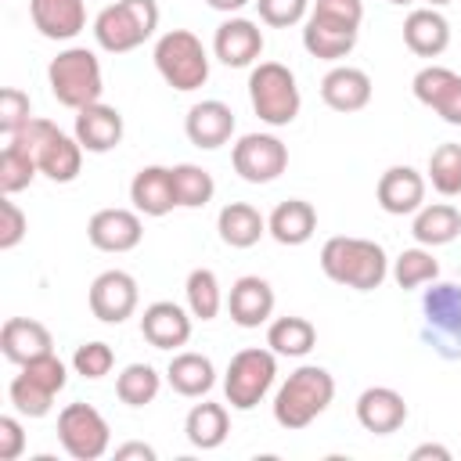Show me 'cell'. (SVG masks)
<instances>
[{
    "instance_id": "60d3db41",
    "label": "cell",
    "mask_w": 461,
    "mask_h": 461,
    "mask_svg": "<svg viewBox=\"0 0 461 461\" xmlns=\"http://www.w3.org/2000/svg\"><path fill=\"white\" fill-rule=\"evenodd\" d=\"M112 367H115V349L108 342H97L94 339V342L76 346V353H72V371L83 375V378H90V382L104 378Z\"/></svg>"
},
{
    "instance_id": "3957f363",
    "label": "cell",
    "mask_w": 461,
    "mask_h": 461,
    "mask_svg": "<svg viewBox=\"0 0 461 461\" xmlns=\"http://www.w3.org/2000/svg\"><path fill=\"white\" fill-rule=\"evenodd\" d=\"M7 144L22 148L25 155L36 158L40 173L54 184H72L83 169V144L76 137H68L65 130H58L50 119H29L18 133L7 137Z\"/></svg>"
},
{
    "instance_id": "ee69618b",
    "label": "cell",
    "mask_w": 461,
    "mask_h": 461,
    "mask_svg": "<svg viewBox=\"0 0 461 461\" xmlns=\"http://www.w3.org/2000/svg\"><path fill=\"white\" fill-rule=\"evenodd\" d=\"M25 230H29L25 212L11 202V194H4V202H0V249H4V252L18 249L22 238H25Z\"/></svg>"
},
{
    "instance_id": "2e32d148",
    "label": "cell",
    "mask_w": 461,
    "mask_h": 461,
    "mask_svg": "<svg viewBox=\"0 0 461 461\" xmlns=\"http://www.w3.org/2000/svg\"><path fill=\"white\" fill-rule=\"evenodd\" d=\"M184 133H187V140L194 148H205V151L223 148L234 137V112H230V104H223L216 97L191 104L187 115H184Z\"/></svg>"
},
{
    "instance_id": "7bdbcfd3",
    "label": "cell",
    "mask_w": 461,
    "mask_h": 461,
    "mask_svg": "<svg viewBox=\"0 0 461 461\" xmlns=\"http://www.w3.org/2000/svg\"><path fill=\"white\" fill-rule=\"evenodd\" d=\"M29 119H32V101H29V94L18 90V86H4V90H0V130H4V137L18 133Z\"/></svg>"
},
{
    "instance_id": "9a60e30c",
    "label": "cell",
    "mask_w": 461,
    "mask_h": 461,
    "mask_svg": "<svg viewBox=\"0 0 461 461\" xmlns=\"http://www.w3.org/2000/svg\"><path fill=\"white\" fill-rule=\"evenodd\" d=\"M212 54L227 68H249L263 54V29L252 18H227L216 25Z\"/></svg>"
},
{
    "instance_id": "44dd1931",
    "label": "cell",
    "mask_w": 461,
    "mask_h": 461,
    "mask_svg": "<svg viewBox=\"0 0 461 461\" xmlns=\"http://www.w3.org/2000/svg\"><path fill=\"white\" fill-rule=\"evenodd\" d=\"M140 335H144L155 349H180V346H187V339H191V310H184L180 303L158 299V303L144 306Z\"/></svg>"
},
{
    "instance_id": "6da1fadb",
    "label": "cell",
    "mask_w": 461,
    "mask_h": 461,
    "mask_svg": "<svg viewBox=\"0 0 461 461\" xmlns=\"http://www.w3.org/2000/svg\"><path fill=\"white\" fill-rule=\"evenodd\" d=\"M321 270L335 285H346L357 292H375L389 274V259H385V249L371 238L335 234L321 245Z\"/></svg>"
},
{
    "instance_id": "cb8c5ba5",
    "label": "cell",
    "mask_w": 461,
    "mask_h": 461,
    "mask_svg": "<svg viewBox=\"0 0 461 461\" xmlns=\"http://www.w3.org/2000/svg\"><path fill=\"white\" fill-rule=\"evenodd\" d=\"M130 202L140 216H166L176 209L173 166H144L130 180Z\"/></svg>"
},
{
    "instance_id": "ab89813d",
    "label": "cell",
    "mask_w": 461,
    "mask_h": 461,
    "mask_svg": "<svg viewBox=\"0 0 461 461\" xmlns=\"http://www.w3.org/2000/svg\"><path fill=\"white\" fill-rule=\"evenodd\" d=\"M36 173H40V166H36L32 155H25V151L14 148V144H4V151H0V191H4V194L25 191V187L36 180Z\"/></svg>"
},
{
    "instance_id": "f907efd6",
    "label": "cell",
    "mask_w": 461,
    "mask_h": 461,
    "mask_svg": "<svg viewBox=\"0 0 461 461\" xmlns=\"http://www.w3.org/2000/svg\"><path fill=\"white\" fill-rule=\"evenodd\" d=\"M429 4H432V7H443V4H450V0H429Z\"/></svg>"
},
{
    "instance_id": "bcb514c9",
    "label": "cell",
    "mask_w": 461,
    "mask_h": 461,
    "mask_svg": "<svg viewBox=\"0 0 461 461\" xmlns=\"http://www.w3.org/2000/svg\"><path fill=\"white\" fill-rule=\"evenodd\" d=\"M310 11H317L324 18H335V22H346V25H357V29L364 22V4L360 0H313Z\"/></svg>"
},
{
    "instance_id": "277c9868",
    "label": "cell",
    "mask_w": 461,
    "mask_h": 461,
    "mask_svg": "<svg viewBox=\"0 0 461 461\" xmlns=\"http://www.w3.org/2000/svg\"><path fill=\"white\" fill-rule=\"evenodd\" d=\"M47 86H50L54 101L65 104V108H72V112L101 101L104 76H101L97 54L86 50V47H65V50H58V58H50V65H47Z\"/></svg>"
},
{
    "instance_id": "7402d4cb",
    "label": "cell",
    "mask_w": 461,
    "mask_h": 461,
    "mask_svg": "<svg viewBox=\"0 0 461 461\" xmlns=\"http://www.w3.org/2000/svg\"><path fill=\"white\" fill-rule=\"evenodd\" d=\"M371 76L364 68H353V65H335L324 79H321V101L331 108V112H360L371 104Z\"/></svg>"
},
{
    "instance_id": "f546056e",
    "label": "cell",
    "mask_w": 461,
    "mask_h": 461,
    "mask_svg": "<svg viewBox=\"0 0 461 461\" xmlns=\"http://www.w3.org/2000/svg\"><path fill=\"white\" fill-rule=\"evenodd\" d=\"M230 432V414L223 403H212V400H202L187 411L184 418V436L194 450H216Z\"/></svg>"
},
{
    "instance_id": "74e56055",
    "label": "cell",
    "mask_w": 461,
    "mask_h": 461,
    "mask_svg": "<svg viewBox=\"0 0 461 461\" xmlns=\"http://www.w3.org/2000/svg\"><path fill=\"white\" fill-rule=\"evenodd\" d=\"M7 396H11L14 411L25 414V418H43V414H50V407H54V393H50L47 385H40L36 378H29L25 371H18V375L11 378Z\"/></svg>"
},
{
    "instance_id": "1f68e13d",
    "label": "cell",
    "mask_w": 461,
    "mask_h": 461,
    "mask_svg": "<svg viewBox=\"0 0 461 461\" xmlns=\"http://www.w3.org/2000/svg\"><path fill=\"white\" fill-rule=\"evenodd\" d=\"M267 346L277 357H306L317 346V328L306 317H295V313L274 317L270 328H267Z\"/></svg>"
},
{
    "instance_id": "ffe728a7",
    "label": "cell",
    "mask_w": 461,
    "mask_h": 461,
    "mask_svg": "<svg viewBox=\"0 0 461 461\" xmlns=\"http://www.w3.org/2000/svg\"><path fill=\"white\" fill-rule=\"evenodd\" d=\"M357 36H360L357 25L324 18V14H317V11H310L306 22H303V47H306L310 58H321V61H339V58H346V54L357 47Z\"/></svg>"
},
{
    "instance_id": "52a82bcc",
    "label": "cell",
    "mask_w": 461,
    "mask_h": 461,
    "mask_svg": "<svg viewBox=\"0 0 461 461\" xmlns=\"http://www.w3.org/2000/svg\"><path fill=\"white\" fill-rule=\"evenodd\" d=\"M155 68L166 79V86L191 94L198 86H205L209 79V50L202 47V40L191 29H169L158 36L155 43Z\"/></svg>"
},
{
    "instance_id": "7dc6e473",
    "label": "cell",
    "mask_w": 461,
    "mask_h": 461,
    "mask_svg": "<svg viewBox=\"0 0 461 461\" xmlns=\"http://www.w3.org/2000/svg\"><path fill=\"white\" fill-rule=\"evenodd\" d=\"M155 461L158 454H155V447H148V443H122V447H115V461Z\"/></svg>"
},
{
    "instance_id": "ac0fdd59",
    "label": "cell",
    "mask_w": 461,
    "mask_h": 461,
    "mask_svg": "<svg viewBox=\"0 0 461 461\" xmlns=\"http://www.w3.org/2000/svg\"><path fill=\"white\" fill-rule=\"evenodd\" d=\"M274 288L267 277L259 274H245L230 285V295H227V313L238 328H259L274 317Z\"/></svg>"
},
{
    "instance_id": "f1b7e54d",
    "label": "cell",
    "mask_w": 461,
    "mask_h": 461,
    "mask_svg": "<svg viewBox=\"0 0 461 461\" xmlns=\"http://www.w3.org/2000/svg\"><path fill=\"white\" fill-rule=\"evenodd\" d=\"M166 382H169L173 393H180L187 400H198V396H205L216 385V367H212V360L205 353H191L187 349V353H176L169 360Z\"/></svg>"
},
{
    "instance_id": "d590c367",
    "label": "cell",
    "mask_w": 461,
    "mask_h": 461,
    "mask_svg": "<svg viewBox=\"0 0 461 461\" xmlns=\"http://www.w3.org/2000/svg\"><path fill=\"white\" fill-rule=\"evenodd\" d=\"M443 198L461 194V144H439L429 155V176H425Z\"/></svg>"
},
{
    "instance_id": "7c38bea8",
    "label": "cell",
    "mask_w": 461,
    "mask_h": 461,
    "mask_svg": "<svg viewBox=\"0 0 461 461\" xmlns=\"http://www.w3.org/2000/svg\"><path fill=\"white\" fill-rule=\"evenodd\" d=\"M414 97L432 108L447 126H461V76L447 65H425L411 79Z\"/></svg>"
},
{
    "instance_id": "816d5d0a",
    "label": "cell",
    "mask_w": 461,
    "mask_h": 461,
    "mask_svg": "<svg viewBox=\"0 0 461 461\" xmlns=\"http://www.w3.org/2000/svg\"><path fill=\"white\" fill-rule=\"evenodd\" d=\"M385 4H411V0H385Z\"/></svg>"
},
{
    "instance_id": "83f0119b",
    "label": "cell",
    "mask_w": 461,
    "mask_h": 461,
    "mask_svg": "<svg viewBox=\"0 0 461 461\" xmlns=\"http://www.w3.org/2000/svg\"><path fill=\"white\" fill-rule=\"evenodd\" d=\"M216 230H220V241L223 245H230V249H252L267 234V220L249 202H227L220 209V216H216Z\"/></svg>"
},
{
    "instance_id": "f6af8a7d",
    "label": "cell",
    "mask_w": 461,
    "mask_h": 461,
    "mask_svg": "<svg viewBox=\"0 0 461 461\" xmlns=\"http://www.w3.org/2000/svg\"><path fill=\"white\" fill-rule=\"evenodd\" d=\"M25 450V429L14 414L0 418V461H18Z\"/></svg>"
},
{
    "instance_id": "e0dca14e",
    "label": "cell",
    "mask_w": 461,
    "mask_h": 461,
    "mask_svg": "<svg viewBox=\"0 0 461 461\" xmlns=\"http://www.w3.org/2000/svg\"><path fill=\"white\" fill-rule=\"evenodd\" d=\"M122 130H126V126H122V112L112 108V104H104V101H94V104H86V108L76 112V130H72V137L83 144V151L104 155V151L119 148Z\"/></svg>"
},
{
    "instance_id": "9c48e42d",
    "label": "cell",
    "mask_w": 461,
    "mask_h": 461,
    "mask_svg": "<svg viewBox=\"0 0 461 461\" xmlns=\"http://www.w3.org/2000/svg\"><path fill=\"white\" fill-rule=\"evenodd\" d=\"M58 439H61V450L72 461H97L112 447V429H108V421L97 407L68 403L58 414Z\"/></svg>"
},
{
    "instance_id": "f35d334b",
    "label": "cell",
    "mask_w": 461,
    "mask_h": 461,
    "mask_svg": "<svg viewBox=\"0 0 461 461\" xmlns=\"http://www.w3.org/2000/svg\"><path fill=\"white\" fill-rule=\"evenodd\" d=\"M425 317L436 328L461 331V285H432L425 292Z\"/></svg>"
},
{
    "instance_id": "7a4b0ae2",
    "label": "cell",
    "mask_w": 461,
    "mask_h": 461,
    "mask_svg": "<svg viewBox=\"0 0 461 461\" xmlns=\"http://www.w3.org/2000/svg\"><path fill=\"white\" fill-rule=\"evenodd\" d=\"M331 400H335L331 371L321 364H303L281 382V389L274 396V421L288 432H299L310 421H317Z\"/></svg>"
},
{
    "instance_id": "681fc988",
    "label": "cell",
    "mask_w": 461,
    "mask_h": 461,
    "mask_svg": "<svg viewBox=\"0 0 461 461\" xmlns=\"http://www.w3.org/2000/svg\"><path fill=\"white\" fill-rule=\"evenodd\" d=\"M212 11H223V14H234V11H241L249 0H205Z\"/></svg>"
},
{
    "instance_id": "8d00e7d4",
    "label": "cell",
    "mask_w": 461,
    "mask_h": 461,
    "mask_svg": "<svg viewBox=\"0 0 461 461\" xmlns=\"http://www.w3.org/2000/svg\"><path fill=\"white\" fill-rule=\"evenodd\" d=\"M393 277H396L400 288H421V285H429V281L439 277V263H436V256L425 245L403 249L396 256V263H393Z\"/></svg>"
},
{
    "instance_id": "30bf717a",
    "label": "cell",
    "mask_w": 461,
    "mask_h": 461,
    "mask_svg": "<svg viewBox=\"0 0 461 461\" xmlns=\"http://www.w3.org/2000/svg\"><path fill=\"white\" fill-rule=\"evenodd\" d=\"M230 166L245 184H270L288 169V144L274 133H245L230 148Z\"/></svg>"
},
{
    "instance_id": "4fadbf2b",
    "label": "cell",
    "mask_w": 461,
    "mask_h": 461,
    "mask_svg": "<svg viewBox=\"0 0 461 461\" xmlns=\"http://www.w3.org/2000/svg\"><path fill=\"white\" fill-rule=\"evenodd\" d=\"M86 238L101 252H130L144 238V223L137 209H97L86 223Z\"/></svg>"
},
{
    "instance_id": "4316f807",
    "label": "cell",
    "mask_w": 461,
    "mask_h": 461,
    "mask_svg": "<svg viewBox=\"0 0 461 461\" xmlns=\"http://www.w3.org/2000/svg\"><path fill=\"white\" fill-rule=\"evenodd\" d=\"M317 230V209L303 198H288L281 205H274V212L267 216V234L277 241V245H306Z\"/></svg>"
},
{
    "instance_id": "8992f818",
    "label": "cell",
    "mask_w": 461,
    "mask_h": 461,
    "mask_svg": "<svg viewBox=\"0 0 461 461\" xmlns=\"http://www.w3.org/2000/svg\"><path fill=\"white\" fill-rule=\"evenodd\" d=\"M249 101H252V112L259 115V122H267V126L295 122V115L303 108L295 72L281 61H259L249 72Z\"/></svg>"
},
{
    "instance_id": "d6986e66",
    "label": "cell",
    "mask_w": 461,
    "mask_h": 461,
    "mask_svg": "<svg viewBox=\"0 0 461 461\" xmlns=\"http://www.w3.org/2000/svg\"><path fill=\"white\" fill-rule=\"evenodd\" d=\"M357 421L364 432H375V436H389V432L403 429V421H407L403 393H396L389 385H367L357 396Z\"/></svg>"
},
{
    "instance_id": "603a6c76",
    "label": "cell",
    "mask_w": 461,
    "mask_h": 461,
    "mask_svg": "<svg viewBox=\"0 0 461 461\" xmlns=\"http://www.w3.org/2000/svg\"><path fill=\"white\" fill-rule=\"evenodd\" d=\"M29 18L43 40H76L86 25L83 0H29Z\"/></svg>"
},
{
    "instance_id": "ba28073f",
    "label": "cell",
    "mask_w": 461,
    "mask_h": 461,
    "mask_svg": "<svg viewBox=\"0 0 461 461\" xmlns=\"http://www.w3.org/2000/svg\"><path fill=\"white\" fill-rule=\"evenodd\" d=\"M277 378V353L263 346L238 349L223 375V396L234 411H252Z\"/></svg>"
},
{
    "instance_id": "d4e9b609",
    "label": "cell",
    "mask_w": 461,
    "mask_h": 461,
    "mask_svg": "<svg viewBox=\"0 0 461 461\" xmlns=\"http://www.w3.org/2000/svg\"><path fill=\"white\" fill-rule=\"evenodd\" d=\"M0 353L22 367L43 353H54V339H50L47 324H40L32 317H7L0 328Z\"/></svg>"
},
{
    "instance_id": "8fae6325",
    "label": "cell",
    "mask_w": 461,
    "mask_h": 461,
    "mask_svg": "<svg viewBox=\"0 0 461 461\" xmlns=\"http://www.w3.org/2000/svg\"><path fill=\"white\" fill-rule=\"evenodd\" d=\"M90 313L101 321V324H122L126 317H133L137 303H140V292H137V281L133 274L126 270H104L90 281Z\"/></svg>"
},
{
    "instance_id": "836d02e7",
    "label": "cell",
    "mask_w": 461,
    "mask_h": 461,
    "mask_svg": "<svg viewBox=\"0 0 461 461\" xmlns=\"http://www.w3.org/2000/svg\"><path fill=\"white\" fill-rule=\"evenodd\" d=\"M173 191H176L180 209H202V205L212 202L216 180H212L209 169H202L194 162H180V166H173Z\"/></svg>"
},
{
    "instance_id": "5b68a950",
    "label": "cell",
    "mask_w": 461,
    "mask_h": 461,
    "mask_svg": "<svg viewBox=\"0 0 461 461\" xmlns=\"http://www.w3.org/2000/svg\"><path fill=\"white\" fill-rule=\"evenodd\" d=\"M158 29L155 0H115L94 18V40L108 54H130Z\"/></svg>"
},
{
    "instance_id": "c3c4849f",
    "label": "cell",
    "mask_w": 461,
    "mask_h": 461,
    "mask_svg": "<svg viewBox=\"0 0 461 461\" xmlns=\"http://www.w3.org/2000/svg\"><path fill=\"white\" fill-rule=\"evenodd\" d=\"M450 461V450L447 447H439V443H421V447H414L411 450V461Z\"/></svg>"
},
{
    "instance_id": "b9f144b4",
    "label": "cell",
    "mask_w": 461,
    "mask_h": 461,
    "mask_svg": "<svg viewBox=\"0 0 461 461\" xmlns=\"http://www.w3.org/2000/svg\"><path fill=\"white\" fill-rule=\"evenodd\" d=\"M256 11H259V22H263V25H270V29H288V25L306 22L310 0H256Z\"/></svg>"
},
{
    "instance_id": "484cf974",
    "label": "cell",
    "mask_w": 461,
    "mask_h": 461,
    "mask_svg": "<svg viewBox=\"0 0 461 461\" xmlns=\"http://www.w3.org/2000/svg\"><path fill=\"white\" fill-rule=\"evenodd\" d=\"M403 43L418 58H439L450 47V22L436 7H418L403 18Z\"/></svg>"
},
{
    "instance_id": "4dcf8cb0",
    "label": "cell",
    "mask_w": 461,
    "mask_h": 461,
    "mask_svg": "<svg viewBox=\"0 0 461 461\" xmlns=\"http://www.w3.org/2000/svg\"><path fill=\"white\" fill-rule=\"evenodd\" d=\"M411 234L418 245L425 249H436V245H450L457 234H461V212L447 202H432V205H421L414 212V223H411Z\"/></svg>"
},
{
    "instance_id": "e575fe53",
    "label": "cell",
    "mask_w": 461,
    "mask_h": 461,
    "mask_svg": "<svg viewBox=\"0 0 461 461\" xmlns=\"http://www.w3.org/2000/svg\"><path fill=\"white\" fill-rule=\"evenodd\" d=\"M162 389V375L151 364H126L122 375L115 378V396L126 407H148Z\"/></svg>"
},
{
    "instance_id": "5bb4252c",
    "label": "cell",
    "mask_w": 461,
    "mask_h": 461,
    "mask_svg": "<svg viewBox=\"0 0 461 461\" xmlns=\"http://www.w3.org/2000/svg\"><path fill=\"white\" fill-rule=\"evenodd\" d=\"M425 184L429 180L414 166H389L378 176L375 198H378L382 212H389V216H414L425 205Z\"/></svg>"
},
{
    "instance_id": "d6a6232c",
    "label": "cell",
    "mask_w": 461,
    "mask_h": 461,
    "mask_svg": "<svg viewBox=\"0 0 461 461\" xmlns=\"http://www.w3.org/2000/svg\"><path fill=\"white\" fill-rule=\"evenodd\" d=\"M184 295H187V310L194 321H212L223 306V292H220V277L209 267H194L184 281Z\"/></svg>"
}]
</instances>
